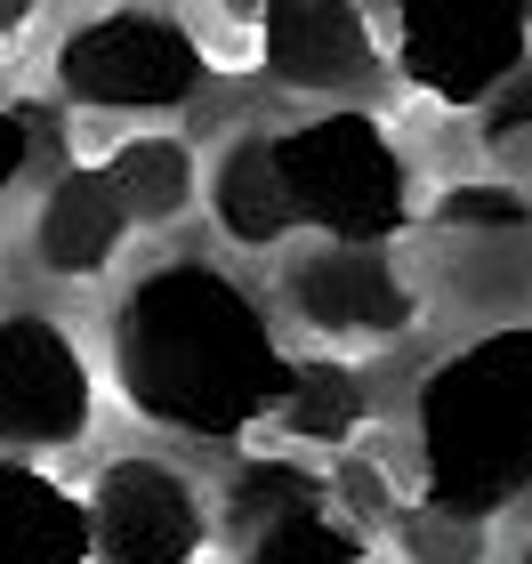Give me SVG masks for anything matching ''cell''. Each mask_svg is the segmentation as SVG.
Masks as SVG:
<instances>
[{"label": "cell", "instance_id": "6da1fadb", "mask_svg": "<svg viewBox=\"0 0 532 564\" xmlns=\"http://www.w3.org/2000/svg\"><path fill=\"white\" fill-rule=\"evenodd\" d=\"M113 379L170 435H226L274 420L291 388V355L274 339L267 306L210 259H170L121 299L113 315Z\"/></svg>", "mask_w": 532, "mask_h": 564}, {"label": "cell", "instance_id": "7a4b0ae2", "mask_svg": "<svg viewBox=\"0 0 532 564\" xmlns=\"http://www.w3.org/2000/svg\"><path fill=\"white\" fill-rule=\"evenodd\" d=\"M427 500L452 524H485L532 492V323L485 330L420 379L412 403Z\"/></svg>", "mask_w": 532, "mask_h": 564}, {"label": "cell", "instance_id": "3957f363", "mask_svg": "<svg viewBox=\"0 0 532 564\" xmlns=\"http://www.w3.org/2000/svg\"><path fill=\"white\" fill-rule=\"evenodd\" d=\"M274 186H283V218L315 226L323 242L347 250H388L412 218V162L388 138V121L363 106H332L298 130H267Z\"/></svg>", "mask_w": 532, "mask_h": 564}, {"label": "cell", "instance_id": "277c9868", "mask_svg": "<svg viewBox=\"0 0 532 564\" xmlns=\"http://www.w3.org/2000/svg\"><path fill=\"white\" fill-rule=\"evenodd\" d=\"M395 73L436 106H492L532 65V9L524 0H403L388 9Z\"/></svg>", "mask_w": 532, "mask_h": 564}, {"label": "cell", "instance_id": "5b68a950", "mask_svg": "<svg viewBox=\"0 0 532 564\" xmlns=\"http://www.w3.org/2000/svg\"><path fill=\"white\" fill-rule=\"evenodd\" d=\"M57 89L89 113H177L202 89V41L170 9H106L65 33Z\"/></svg>", "mask_w": 532, "mask_h": 564}, {"label": "cell", "instance_id": "8992f818", "mask_svg": "<svg viewBox=\"0 0 532 564\" xmlns=\"http://www.w3.org/2000/svg\"><path fill=\"white\" fill-rule=\"evenodd\" d=\"M97 420L89 364L65 323L0 315V452H65Z\"/></svg>", "mask_w": 532, "mask_h": 564}, {"label": "cell", "instance_id": "52a82bcc", "mask_svg": "<svg viewBox=\"0 0 532 564\" xmlns=\"http://www.w3.org/2000/svg\"><path fill=\"white\" fill-rule=\"evenodd\" d=\"M89 556L97 564H194L210 541L202 492L154 452H121L89 484Z\"/></svg>", "mask_w": 532, "mask_h": 564}, {"label": "cell", "instance_id": "ba28073f", "mask_svg": "<svg viewBox=\"0 0 532 564\" xmlns=\"http://www.w3.org/2000/svg\"><path fill=\"white\" fill-rule=\"evenodd\" d=\"M283 299L315 339H355V347L403 339L420 323V299L403 282V267L388 250H347V242H315L307 259H291Z\"/></svg>", "mask_w": 532, "mask_h": 564}, {"label": "cell", "instance_id": "9c48e42d", "mask_svg": "<svg viewBox=\"0 0 532 564\" xmlns=\"http://www.w3.org/2000/svg\"><path fill=\"white\" fill-rule=\"evenodd\" d=\"M242 564H363V541L332 517L323 476L298 459H250L235 476Z\"/></svg>", "mask_w": 532, "mask_h": 564}, {"label": "cell", "instance_id": "30bf717a", "mask_svg": "<svg viewBox=\"0 0 532 564\" xmlns=\"http://www.w3.org/2000/svg\"><path fill=\"white\" fill-rule=\"evenodd\" d=\"M259 48H267L274 82L307 89V97L363 89L371 73H379L371 17L347 9V0H274V9H259Z\"/></svg>", "mask_w": 532, "mask_h": 564}, {"label": "cell", "instance_id": "8fae6325", "mask_svg": "<svg viewBox=\"0 0 532 564\" xmlns=\"http://www.w3.org/2000/svg\"><path fill=\"white\" fill-rule=\"evenodd\" d=\"M121 242H130V218H121V202L106 186V170H65L48 177L41 210H33V259L65 282H89L121 259Z\"/></svg>", "mask_w": 532, "mask_h": 564}, {"label": "cell", "instance_id": "7c38bea8", "mask_svg": "<svg viewBox=\"0 0 532 564\" xmlns=\"http://www.w3.org/2000/svg\"><path fill=\"white\" fill-rule=\"evenodd\" d=\"M0 564H89V508L24 459H0Z\"/></svg>", "mask_w": 532, "mask_h": 564}, {"label": "cell", "instance_id": "4fadbf2b", "mask_svg": "<svg viewBox=\"0 0 532 564\" xmlns=\"http://www.w3.org/2000/svg\"><path fill=\"white\" fill-rule=\"evenodd\" d=\"M210 210L218 226L235 235L242 250H274L291 235V218H283V186H274V153H267V130H250L218 153V170H210Z\"/></svg>", "mask_w": 532, "mask_h": 564}, {"label": "cell", "instance_id": "5bb4252c", "mask_svg": "<svg viewBox=\"0 0 532 564\" xmlns=\"http://www.w3.org/2000/svg\"><path fill=\"white\" fill-rule=\"evenodd\" d=\"M106 186L130 226H170L194 210V153L177 138H130L106 153Z\"/></svg>", "mask_w": 532, "mask_h": 564}, {"label": "cell", "instance_id": "9a60e30c", "mask_svg": "<svg viewBox=\"0 0 532 564\" xmlns=\"http://www.w3.org/2000/svg\"><path fill=\"white\" fill-rule=\"evenodd\" d=\"M274 427L298 444H347L363 427V379L347 364H291V388L274 403Z\"/></svg>", "mask_w": 532, "mask_h": 564}, {"label": "cell", "instance_id": "2e32d148", "mask_svg": "<svg viewBox=\"0 0 532 564\" xmlns=\"http://www.w3.org/2000/svg\"><path fill=\"white\" fill-rule=\"evenodd\" d=\"M485 153L500 170H532V65L485 106Z\"/></svg>", "mask_w": 532, "mask_h": 564}, {"label": "cell", "instance_id": "e0dca14e", "mask_svg": "<svg viewBox=\"0 0 532 564\" xmlns=\"http://www.w3.org/2000/svg\"><path fill=\"white\" fill-rule=\"evenodd\" d=\"M436 218H444V235H468V226H500V235H517V226H532L517 186H460V194H444Z\"/></svg>", "mask_w": 532, "mask_h": 564}, {"label": "cell", "instance_id": "ac0fdd59", "mask_svg": "<svg viewBox=\"0 0 532 564\" xmlns=\"http://www.w3.org/2000/svg\"><path fill=\"white\" fill-rule=\"evenodd\" d=\"M24 162H33V121L17 106H0V202H9V186L24 177Z\"/></svg>", "mask_w": 532, "mask_h": 564}, {"label": "cell", "instance_id": "d6986e66", "mask_svg": "<svg viewBox=\"0 0 532 564\" xmlns=\"http://www.w3.org/2000/svg\"><path fill=\"white\" fill-rule=\"evenodd\" d=\"M24 17H33V9H24V0H0V41H9L17 24H24Z\"/></svg>", "mask_w": 532, "mask_h": 564}, {"label": "cell", "instance_id": "ffe728a7", "mask_svg": "<svg viewBox=\"0 0 532 564\" xmlns=\"http://www.w3.org/2000/svg\"><path fill=\"white\" fill-rule=\"evenodd\" d=\"M524 564H532V541H524Z\"/></svg>", "mask_w": 532, "mask_h": 564}]
</instances>
